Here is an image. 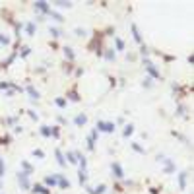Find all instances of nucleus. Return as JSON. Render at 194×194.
Instances as JSON below:
<instances>
[{"label": "nucleus", "mask_w": 194, "mask_h": 194, "mask_svg": "<svg viewBox=\"0 0 194 194\" xmlns=\"http://www.w3.org/2000/svg\"><path fill=\"white\" fill-rule=\"evenodd\" d=\"M29 52H31V49H29V47H23V51H22V56L25 58V56H29Z\"/></svg>", "instance_id": "nucleus-34"}, {"label": "nucleus", "mask_w": 194, "mask_h": 194, "mask_svg": "<svg viewBox=\"0 0 194 194\" xmlns=\"http://www.w3.org/2000/svg\"><path fill=\"white\" fill-rule=\"evenodd\" d=\"M0 45H10V37H6V35L0 33Z\"/></svg>", "instance_id": "nucleus-27"}, {"label": "nucleus", "mask_w": 194, "mask_h": 194, "mask_svg": "<svg viewBox=\"0 0 194 194\" xmlns=\"http://www.w3.org/2000/svg\"><path fill=\"white\" fill-rule=\"evenodd\" d=\"M157 161H161V163L165 165V173L167 175H171V173H175V163H173V161L169 159V157H163V155H157Z\"/></svg>", "instance_id": "nucleus-2"}, {"label": "nucleus", "mask_w": 194, "mask_h": 194, "mask_svg": "<svg viewBox=\"0 0 194 194\" xmlns=\"http://www.w3.org/2000/svg\"><path fill=\"white\" fill-rule=\"evenodd\" d=\"M25 31H27V35H35V23H27L25 25Z\"/></svg>", "instance_id": "nucleus-20"}, {"label": "nucleus", "mask_w": 194, "mask_h": 194, "mask_svg": "<svg viewBox=\"0 0 194 194\" xmlns=\"http://www.w3.org/2000/svg\"><path fill=\"white\" fill-rule=\"evenodd\" d=\"M56 185H58L60 188H68V186H70V182H68V179H64L62 175H58V182H56Z\"/></svg>", "instance_id": "nucleus-15"}, {"label": "nucleus", "mask_w": 194, "mask_h": 194, "mask_svg": "<svg viewBox=\"0 0 194 194\" xmlns=\"http://www.w3.org/2000/svg\"><path fill=\"white\" fill-rule=\"evenodd\" d=\"M41 134H43L45 138H49V136H51V128L49 126H41Z\"/></svg>", "instance_id": "nucleus-26"}, {"label": "nucleus", "mask_w": 194, "mask_h": 194, "mask_svg": "<svg viewBox=\"0 0 194 194\" xmlns=\"http://www.w3.org/2000/svg\"><path fill=\"white\" fill-rule=\"evenodd\" d=\"M66 157H68V163H78V159H76V153H74V151H68Z\"/></svg>", "instance_id": "nucleus-19"}, {"label": "nucleus", "mask_w": 194, "mask_h": 194, "mask_svg": "<svg viewBox=\"0 0 194 194\" xmlns=\"http://www.w3.org/2000/svg\"><path fill=\"white\" fill-rule=\"evenodd\" d=\"M105 58H107V60H115V51L107 49V51H105Z\"/></svg>", "instance_id": "nucleus-22"}, {"label": "nucleus", "mask_w": 194, "mask_h": 194, "mask_svg": "<svg viewBox=\"0 0 194 194\" xmlns=\"http://www.w3.org/2000/svg\"><path fill=\"white\" fill-rule=\"evenodd\" d=\"M64 55H66L68 60H74V51H72L70 47H64Z\"/></svg>", "instance_id": "nucleus-18"}, {"label": "nucleus", "mask_w": 194, "mask_h": 194, "mask_svg": "<svg viewBox=\"0 0 194 194\" xmlns=\"http://www.w3.org/2000/svg\"><path fill=\"white\" fill-rule=\"evenodd\" d=\"M186 175H188V173H185V171L179 173V186L182 188V190L186 188Z\"/></svg>", "instance_id": "nucleus-9"}, {"label": "nucleus", "mask_w": 194, "mask_h": 194, "mask_svg": "<svg viewBox=\"0 0 194 194\" xmlns=\"http://www.w3.org/2000/svg\"><path fill=\"white\" fill-rule=\"evenodd\" d=\"M111 169H113V173H115V177H117V179H122V177H124L122 167H120V163H117V161H113V163H111Z\"/></svg>", "instance_id": "nucleus-5"}, {"label": "nucleus", "mask_w": 194, "mask_h": 194, "mask_svg": "<svg viewBox=\"0 0 194 194\" xmlns=\"http://www.w3.org/2000/svg\"><path fill=\"white\" fill-rule=\"evenodd\" d=\"M35 10L41 12V14H49L51 6H49V2H45V0H37V2H35Z\"/></svg>", "instance_id": "nucleus-4"}, {"label": "nucleus", "mask_w": 194, "mask_h": 194, "mask_svg": "<svg viewBox=\"0 0 194 194\" xmlns=\"http://www.w3.org/2000/svg\"><path fill=\"white\" fill-rule=\"evenodd\" d=\"M68 97H70L72 101H80V97H78V93H76V91H70V93H68Z\"/></svg>", "instance_id": "nucleus-30"}, {"label": "nucleus", "mask_w": 194, "mask_h": 194, "mask_svg": "<svg viewBox=\"0 0 194 194\" xmlns=\"http://www.w3.org/2000/svg\"><path fill=\"white\" fill-rule=\"evenodd\" d=\"M132 132H134V126L132 124H126V126H124V136L128 138V136H132Z\"/></svg>", "instance_id": "nucleus-23"}, {"label": "nucleus", "mask_w": 194, "mask_h": 194, "mask_svg": "<svg viewBox=\"0 0 194 194\" xmlns=\"http://www.w3.org/2000/svg\"><path fill=\"white\" fill-rule=\"evenodd\" d=\"M132 35H134V41H136V43L142 45V35H140V31H138V27H136V23H132Z\"/></svg>", "instance_id": "nucleus-8"}, {"label": "nucleus", "mask_w": 194, "mask_h": 194, "mask_svg": "<svg viewBox=\"0 0 194 194\" xmlns=\"http://www.w3.org/2000/svg\"><path fill=\"white\" fill-rule=\"evenodd\" d=\"M76 35H78V37H83V35H86V29H82V27H76Z\"/></svg>", "instance_id": "nucleus-31"}, {"label": "nucleus", "mask_w": 194, "mask_h": 194, "mask_svg": "<svg viewBox=\"0 0 194 194\" xmlns=\"http://www.w3.org/2000/svg\"><path fill=\"white\" fill-rule=\"evenodd\" d=\"M0 190H2V182H0Z\"/></svg>", "instance_id": "nucleus-37"}, {"label": "nucleus", "mask_w": 194, "mask_h": 194, "mask_svg": "<svg viewBox=\"0 0 194 194\" xmlns=\"http://www.w3.org/2000/svg\"><path fill=\"white\" fill-rule=\"evenodd\" d=\"M55 103H56V105H58V107H60V109H64V107H66V99H60V97H58V99H56V101H55Z\"/></svg>", "instance_id": "nucleus-29"}, {"label": "nucleus", "mask_w": 194, "mask_h": 194, "mask_svg": "<svg viewBox=\"0 0 194 194\" xmlns=\"http://www.w3.org/2000/svg\"><path fill=\"white\" fill-rule=\"evenodd\" d=\"M49 16H51L52 19H55V22H58V23H62V22H64V18H62V16H60L58 12H55V10H51V12H49Z\"/></svg>", "instance_id": "nucleus-12"}, {"label": "nucleus", "mask_w": 194, "mask_h": 194, "mask_svg": "<svg viewBox=\"0 0 194 194\" xmlns=\"http://www.w3.org/2000/svg\"><path fill=\"white\" fill-rule=\"evenodd\" d=\"M22 169H23L25 173H27V175H31V173H33V167H31V165L27 163V161H22Z\"/></svg>", "instance_id": "nucleus-17"}, {"label": "nucleus", "mask_w": 194, "mask_h": 194, "mask_svg": "<svg viewBox=\"0 0 194 194\" xmlns=\"http://www.w3.org/2000/svg\"><path fill=\"white\" fill-rule=\"evenodd\" d=\"M33 155H35V157H43L45 153H43V151H41V150H35V151H33Z\"/></svg>", "instance_id": "nucleus-36"}, {"label": "nucleus", "mask_w": 194, "mask_h": 194, "mask_svg": "<svg viewBox=\"0 0 194 194\" xmlns=\"http://www.w3.org/2000/svg\"><path fill=\"white\" fill-rule=\"evenodd\" d=\"M95 138H97V130H91L90 138H87V148H90V150L95 148Z\"/></svg>", "instance_id": "nucleus-6"}, {"label": "nucleus", "mask_w": 194, "mask_h": 194, "mask_svg": "<svg viewBox=\"0 0 194 194\" xmlns=\"http://www.w3.org/2000/svg\"><path fill=\"white\" fill-rule=\"evenodd\" d=\"M132 150H134V151H138V153H144V148H140L138 144H132Z\"/></svg>", "instance_id": "nucleus-33"}, {"label": "nucleus", "mask_w": 194, "mask_h": 194, "mask_svg": "<svg viewBox=\"0 0 194 194\" xmlns=\"http://www.w3.org/2000/svg\"><path fill=\"white\" fill-rule=\"evenodd\" d=\"M51 136H55V138H58V136H60L58 128H51Z\"/></svg>", "instance_id": "nucleus-35"}, {"label": "nucleus", "mask_w": 194, "mask_h": 194, "mask_svg": "<svg viewBox=\"0 0 194 194\" xmlns=\"http://www.w3.org/2000/svg\"><path fill=\"white\" fill-rule=\"evenodd\" d=\"M58 8H72V2H64V0H58V2H55Z\"/></svg>", "instance_id": "nucleus-21"}, {"label": "nucleus", "mask_w": 194, "mask_h": 194, "mask_svg": "<svg viewBox=\"0 0 194 194\" xmlns=\"http://www.w3.org/2000/svg\"><path fill=\"white\" fill-rule=\"evenodd\" d=\"M115 45H117V51H124V43H122V39L115 37Z\"/></svg>", "instance_id": "nucleus-24"}, {"label": "nucleus", "mask_w": 194, "mask_h": 194, "mask_svg": "<svg viewBox=\"0 0 194 194\" xmlns=\"http://www.w3.org/2000/svg\"><path fill=\"white\" fill-rule=\"evenodd\" d=\"M78 179H80V185H86V182H87V171H82V169H80V173H78Z\"/></svg>", "instance_id": "nucleus-16"}, {"label": "nucleus", "mask_w": 194, "mask_h": 194, "mask_svg": "<svg viewBox=\"0 0 194 194\" xmlns=\"http://www.w3.org/2000/svg\"><path fill=\"white\" fill-rule=\"evenodd\" d=\"M153 86V82H151V78H146L144 80V87H151Z\"/></svg>", "instance_id": "nucleus-32"}, {"label": "nucleus", "mask_w": 194, "mask_h": 194, "mask_svg": "<svg viewBox=\"0 0 194 194\" xmlns=\"http://www.w3.org/2000/svg\"><path fill=\"white\" fill-rule=\"evenodd\" d=\"M51 35H52L55 39H58L62 33H60V29H58V27H51Z\"/></svg>", "instance_id": "nucleus-25"}, {"label": "nucleus", "mask_w": 194, "mask_h": 194, "mask_svg": "<svg viewBox=\"0 0 194 194\" xmlns=\"http://www.w3.org/2000/svg\"><path fill=\"white\" fill-rule=\"evenodd\" d=\"M95 130H97V132H99V130H101V132H115V124L113 122H105V120H99Z\"/></svg>", "instance_id": "nucleus-3"}, {"label": "nucleus", "mask_w": 194, "mask_h": 194, "mask_svg": "<svg viewBox=\"0 0 194 194\" xmlns=\"http://www.w3.org/2000/svg\"><path fill=\"white\" fill-rule=\"evenodd\" d=\"M33 192H35V194H51L49 188H45V186H41V185H35V186H33Z\"/></svg>", "instance_id": "nucleus-11"}, {"label": "nucleus", "mask_w": 194, "mask_h": 194, "mask_svg": "<svg viewBox=\"0 0 194 194\" xmlns=\"http://www.w3.org/2000/svg\"><path fill=\"white\" fill-rule=\"evenodd\" d=\"M18 182H19V186H22V190H29L31 185H29V175L25 171H19L18 173Z\"/></svg>", "instance_id": "nucleus-1"}, {"label": "nucleus", "mask_w": 194, "mask_h": 194, "mask_svg": "<svg viewBox=\"0 0 194 194\" xmlns=\"http://www.w3.org/2000/svg\"><path fill=\"white\" fill-rule=\"evenodd\" d=\"M25 90H27V93L31 95V99H39V91L35 90L33 86H27V87H25Z\"/></svg>", "instance_id": "nucleus-14"}, {"label": "nucleus", "mask_w": 194, "mask_h": 194, "mask_svg": "<svg viewBox=\"0 0 194 194\" xmlns=\"http://www.w3.org/2000/svg\"><path fill=\"white\" fill-rule=\"evenodd\" d=\"M74 122H76V126H83V124L87 122V117L86 115H78V117L74 118Z\"/></svg>", "instance_id": "nucleus-10"}, {"label": "nucleus", "mask_w": 194, "mask_h": 194, "mask_svg": "<svg viewBox=\"0 0 194 194\" xmlns=\"http://www.w3.org/2000/svg\"><path fill=\"white\" fill-rule=\"evenodd\" d=\"M56 182H58V175H49L45 179V185H49V186H56Z\"/></svg>", "instance_id": "nucleus-7"}, {"label": "nucleus", "mask_w": 194, "mask_h": 194, "mask_svg": "<svg viewBox=\"0 0 194 194\" xmlns=\"http://www.w3.org/2000/svg\"><path fill=\"white\" fill-rule=\"evenodd\" d=\"M55 155H56V161H58V165L64 167V165H66V159H64V155H62V151H60V150H56V151H55Z\"/></svg>", "instance_id": "nucleus-13"}, {"label": "nucleus", "mask_w": 194, "mask_h": 194, "mask_svg": "<svg viewBox=\"0 0 194 194\" xmlns=\"http://www.w3.org/2000/svg\"><path fill=\"white\" fill-rule=\"evenodd\" d=\"M4 173H6V165H4V159H0V179L4 177Z\"/></svg>", "instance_id": "nucleus-28"}]
</instances>
